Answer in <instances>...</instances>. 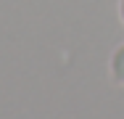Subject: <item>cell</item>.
Segmentation results:
<instances>
[{"instance_id":"obj_2","label":"cell","mask_w":124,"mask_h":119,"mask_svg":"<svg viewBox=\"0 0 124 119\" xmlns=\"http://www.w3.org/2000/svg\"><path fill=\"white\" fill-rule=\"evenodd\" d=\"M122 13H124V5H122Z\"/></svg>"},{"instance_id":"obj_1","label":"cell","mask_w":124,"mask_h":119,"mask_svg":"<svg viewBox=\"0 0 124 119\" xmlns=\"http://www.w3.org/2000/svg\"><path fill=\"white\" fill-rule=\"evenodd\" d=\"M114 74H116V79L124 82V48L114 56Z\"/></svg>"}]
</instances>
